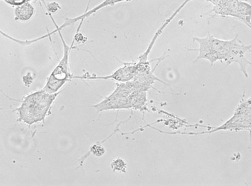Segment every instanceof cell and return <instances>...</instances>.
Returning <instances> with one entry per match:
<instances>
[{
  "instance_id": "obj_19",
  "label": "cell",
  "mask_w": 251,
  "mask_h": 186,
  "mask_svg": "<svg viewBox=\"0 0 251 186\" xmlns=\"http://www.w3.org/2000/svg\"><path fill=\"white\" fill-rule=\"evenodd\" d=\"M249 53H251V50H250Z\"/></svg>"
},
{
  "instance_id": "obj_21",
  "label": "cell",
  "mask_w": 251,
  "mask_h": 186,
  "mask_svg": "<svg viewBox=\"0 0 251 186\" xmlns=\"http://www.w3.org/2000/svg\"></svg>"
},
{
  "instance_id": "obj_18",
  "label": "cell",
  "mask_w": 251,
  "mask_h": 186,
  "mask_svg": "<svg viewBox=\"0 0 251 186\" xmlns=\"http://www.w3.org/2000/svg\"><path fill=\"white\" fill-rule=\"evenodd\" d=\"M242 1H245V2H248V3L251 4V0H242Z\"/></svg>"
},
{
  "instance_id": "obj_7",
  "label": "cell",
  "mask_w": 251,
  "mask_h": 186,
  "mask_svg": "<svg viewBox=\"0 0 251 186\" xmlns=\"http://www.w3.org/2000/svg\"><path fill=\"white\" fill-rule=\"evenodd\" d=\"M129 1H131V0H103L101 3L99 4V5H97L95 8L89 10V11L88 10L89 9V5H88L86 11H85L84 14H82V15L75 17V18H68V17L65 18L66 20H65L64 23H63V25H62V27H63V28H66V27H69V26L72 25V24H75V23H77L79 20L82 22V23H83L86 18L90 17V16L93 15V14L98 12V11L102 9V8H106V7L107 6H113V5H116V4L124 2H129Z\"/></svg>"
},
{
  "instance_id": "obj_11",
  "label": "cell",
  "mask_w": 251,
  "mask_h": 186,
  "mask_svg": "<svg viewBox=\"0 0 251 186\" xmlns=\"http://www.w3.org/2000/svg\"><path fill=\"white\" fill-rule=\"evenodd\" d=\"M111 168L113 172L125 174L127 171V163L124 159L118 157V158L112 160Z\"/></svg>"
},
{
  "instance_id": "obj_14",
  "label": "cell",
  "mask_w": 251,
  "mask_h": 186,
  "mask_svg": "<svg viewBox=\"0 0 251 186\" xmlns=\"http://www.w3.org/2000/svg\"><path fill=\"white\" fill-rule=\"evenodd\" d=\"M86 40H87V37H85L83 34L80 32H76V34H75V37H74L73 43H72V46H73L75 42H77L78 43H86Z\"/></svg>"
},
{
  "instance_id": "obj_13",
  "label": "cell",
  "mask_w": 251,
  "mask_h": 186,
  "mask_svg": "<svg viewBox=\"0 0 251 186\" xmlns=\"http://www.w3.org/2000/svg\"><path fill=\"white\" fill-rule=\"evenodd\" d=\"M46 10L49 15V14H53L61 10V5L57 2H49V4H47Z\"/></svg>"
},
{
  "instance_id": "obj_17",
  "label": "cell",
  "mask_w": 251,
  "mask_h": 186,
  "mask_svg": "<svg viewBox=\"0 0 251 186\" xmlns=\"http://www.w3.org/2000/svg\"><path fill=\"white\" fill-rule=\"evenodd\" d=\"M38 1H40V2H42V3L44 5L45 8H46V6H47V4H46V0H38Z\"/></svg>"
},
{
  "instance_id": "obj_16",
  "label": "cell",
  "mask_w": 251,
  "mask_h": 186,
  "mask_svg": "<svg viewBox=\"0 0 251 186\" xmlns=\"http://www.w3.org/2000/svg\"><path fill=\"white\" fill-rule=\"evenodd\" d=\"M23 83H24L25 86H30L33 83V78L31 76V74L28 73L26 76H25L23 77Z\"/></svg>"
},
{
  "instance_id": "obj_1",
  "label": "cell",
  "mask_w": 251,
  "mask_h": 186,
  "mask_svg": "<svg viewBox=\"0 0 251 186\" xmlns=\"http://www.w3.org/2000/svg\"><path fill=\"white\" fill-rule=\"evenodd\" d=\"M193 40L199 44V48L188 50L199 53L195 62L206 60L210 62V66L218 61L225 62L227 66L236 63L245 78L249 76L247 68L251 65V62L247 59L245 54L251 50V44H244L238 35L232 40H225L216 38L208 33L207 37H194Z\"/></svg>"
},
{
  "instance_id": "obj_8",
  "label": "cell",
  "mask_w": 251,
  "mask_h": 186,
  "mask_svg": "<svg viewBox=\"0 0 251 186\" xmlns=\"http://www.w3.org/2000/svg\"><path fill=\"white\" fill-rule=\"evenodd\" d=\"M190 1H192V0H184V2H183V3L174 11V13H173V14L169 17V18H167V20L163 23L162 25H161V27L158 28V31H156L155 35H154L153 38H152V40L150 42V45H149L148 47H147V50H146L142 54L140 55L138 62H139V63H146V62L149 61V55H150V53L152 51L154 45H155V42L158 40V37H159L160 36H161V34H162L163 31L165 29L166 27L170 24V22H171L175 17H176L177 14H178V13L182 10V8H184V6H185L189 2H190Z\"/></svg>"
},
{
  "instance_id": "obj_3",
  "label": "cell",
  "mask_w": 251,
  "mask_h": 186,
  "mask_svg": "<svg viewBox=\"0 0 251 186\" xmlns=\"http://www.w3.org/2000/svg\"><path fill=\"white\" fill-rule=\"evenodd\" d=\"M51 19L54 23V26H55V31L49 33L47 35L43 36V37H40V38L29 40L28 42L31 44V43H35V42L39 41L42 39L46 38V37H49V35L51 36L55 31L58 32L59 36H60L62 43H63V57H62L61 60L59 61L58 64L53 69L51 74L48 76L46 84H45L44 87L43 88V90L49 92V93H56V92H60L61 88H63L66 83L73 79L74 76H72L70 71V67H69V53H70L73 46H69L66 43L64 38H63V34H62L61 30L59 29L58 26L54 21V17H51Z\"/></svg>"
},
{
  "instance_id": "obj_5",
  "label": "cell",
  "mask_w": 251,
  "mask_h": 186,
  "mask_svg": "<svg viewBox=\"0 0 251 186\" xmlns=\"http://www.w3.org/2000/svg\"><path fill=\"white\" fill-rule=\"evenodd\" d=\"M213 5L210 13L212 17L220 16L231 17L243 23L247 27L251 25V4L242 0H205Z\"/></svg>"
},
{
  "instance_id": "obj_15",
  "label": "cell",
  "mask_w": 251,
  "mask_h": 186,
  "mask_svg": "<svg viewBox=\"0 0 251 186\" xmlns=\"http://www.w3.org/2000/svg\"><path fill=\"white\" fill-rule=\"evenodd\" d=\"M3 1L13 7L19 6L25 2H30V0H3Z\"/></svg>"
},
{
  "instance_id": "obj_20",
  "label": "cell",
  "mask_w": 251,
  "mask_h": 186,
  "mask_svg": "<svg viewBox=\"0 0 251 186\" xmlns=\"http://www.w3.org/2000/svg\"><path fill=\"white\" fill-rule=\"evenodd\" d=\"M249 28H251V27H249Z\"/></svg>"
},
{
  "instance_id": "obj_9",
  "label": "cell",
  "mask_w": 251,
  "mask_h": 186,
  "mask_svg": "<svg viewBox=\"0 0 251 186\" xmlns=\"http://www.w3.org/2000/svg\"><path fill=\"white\" fill-rule=\"evenodd\" d=\"M130 109L138 110L145 114L147 109V91H135L129 96Z\"/></svg>"
},
{
  "instance_id": "obj_4",
  "label": "cell",
  "mask_w": 251,
  "mask_h": 186,
  "mask_svg": "<svg viewBox=\"0 0 251 186\" xmlns=\"http://www.w3.org/2000/svg\"><path fill=\"white\" fill-rule=\"evenodd\" d=\"M245 93L231 117L219 127H207V131L199 133L175 132L166 133L165 134H181V135H204L211 134L218 131H250L251 135V97L245 100Z\"/></svg>"
},
{
  "instance_id": "obj_2",
  "label": "cell",
  "mask_w": 251,
  "mask_h": 186,
  "mask_svg": "<svg viewBox=\"0 0 251 186\" xmlns=\"http://www.w3.org/2000/svg\"><path fill=\"white\" fill-rule=\"evenodd\" d=\"M61 92L49 93L42 89L25 96L21 105L14 110L18 115L17 121L28 126L45 122L48 115L51 114V106Z\"/></svg>"
},
{
  "instance_id": "obj_10",
  "label": "cell",
  "mask_w": 251,
  "mask_h": 186,
  "mask_svg": "<svg viewBox=\"0 0 251 186\" xmlns=\"http://www.w3.org/2000/svg\"><path fill=\"white\" fill-rule=\"evenodd\" d=\"M35 14V8L30 2H25L15 8L16 21L25 23L29 21L34 17Z\"/></svg>"
},
{
  "instance_id": "obj_6",
  "label": "cell",
  "mask_w": 251,
  "mask_h": 186,
  "mask_svg": "<svg viewBox=\"0 0 251 186\" xmlns=\"http://www.w3.org/2000/svg\"><path fill=\"white\" fill-rule=\"evenodd\" d=\"M123 66L118 68L112 74L106 76H91L89 73L81 76H74L73 79H83V80H113L119 83H126L135 79L138 74V64L137 63H122Z\"/></svg>"
},
{
  "instance_id": "obj_12",
  "label": "cell",
  "mask_w": 251,
  "mask_h": 186,
  "mask_svg": "<svg viewBox=\"0 0 251 186\" xmlns=\"http://www.w3.org/2000/svg\"><path fill=\"white\" fill-rule=\"evenodd\" d=\"M89 154L96 157H101L106 154V148L100 143H95L90 147Z\"/></svg>"
}]
</instances>
